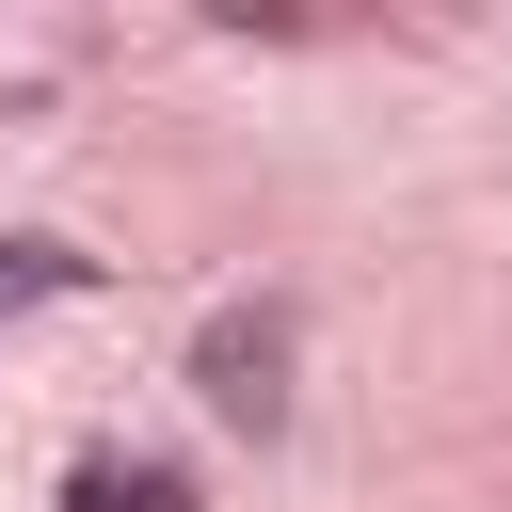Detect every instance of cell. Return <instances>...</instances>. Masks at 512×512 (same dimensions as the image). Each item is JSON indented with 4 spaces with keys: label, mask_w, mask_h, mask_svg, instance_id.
<instances>
[{
    "label": "cell",
    "mask_w": 512,
    "mask_h": 512,
    "mask_svg": "<svg viewBox=\"0 0 512 512\" xmlns=\"http://www.w3.org/2000/svg\"><path fill=\"white\" fill-rule=\"evenodd\" d=\"M288 304H208L192 320V400L224 416V432H288Z\"/></svg>",
    "instance_id": "1"
},
{
    "label": "cell",
    "mask_w": 512,
    "mask_h": 512,
    "mask_svg": "<svg viewBox=\"0 0 512 512\" xmlns=\"http://www.w3.org/2000/svg\"><path fill=\"white\" fill-rule=\"evenodd\" d=\"M64 512H192V480H176V464H80Z\"/></svg>",
    "instance_id": "2"
},
{
    "label": "cell",
    "mask_w": 512,
    "mask_h": 512,
    "mask_svg": "<svg viewBox=\"0 0 512 512\" xmlns=\"http://www.w3.org/2000/svg\"><path fill=\"white\" fill-rule=\"evenodd\" d=\"M80 272H96V256H80V240H48V224H16V240H0V304H48V288H80Z\"/></svg>",
    "instance_id": "3"
}]
</instances>
